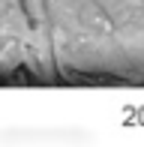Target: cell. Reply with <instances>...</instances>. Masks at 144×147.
Segmentation results:
<instances>
[{
	"instance_id": "cell-1",
	"label": "cell",
	"mask_w": 144,
	"mask_h": 147,
	"mask_svg": "<svg viewBox=\"0 0 144 147\" xmlns=\"http://www.w3.org/2000/svg\"><path fill=\"white\" fill-rule=\"evenodd\" d=\"M54 72L78 78H135L132 57L96 0H27Z\"/></svg>"
},
{
	"instance_id": "cell-2",
	"label": "cell",
	"mask_w": 144,
	"mask_h": 147,
	"mask_svg": "<svg viewBox=\"0 0 144 147\" xmlns=\"http://www.w3.org/2000/svg\"><path fill=\"white\" fill-rule=\"evenodd\" d=\"M51 69L48 42L33 24L27 0H0V75H45Z\"/></svg>"
},
{
	"instance_id": "cell-3",
	"label": "cell",
	"mask_w": 144,
	"mask_h": 147,
	"mask_svg": "<svg viewBox=\"0 0 144 147\" xmlns=\"http://www.w3.org/2000/svg\"><path fill=\"white\" fill-rule=\"evenodd\" d=\"M111 21L117 39L132 57L138 75H144V0H96Z\"/></svg>"
}]
</instances>
